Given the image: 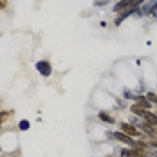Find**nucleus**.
Listing matches in <instances>:
<instances>
[{"instance_id": "f257e3e1", "label": "nucleus", "mask_w": 157, "mask_h": 157, "mask_svg": "<svg viewBox=\"0 0 157 157\" xmlns=\"http://www.w3.org/2000/svg\"><path fill=\"white\" fill-rule=\"evenodd\" d=\"M132 7H139L137 0H119L117 4H114V13H123V11L132 9Z\"/></svg>"}, {"instance_id": "f03ea898", "label": "nucleus", "mask_w": 157, "mask_h": 157, "mask_svg": "<svg viewBox=\"0 0 157 157\" xmlns=\"http://www.w3.org/2000/svg\"><path fill=\"white\" fill-rule=\"evenodd\" d=\"M36 71L44 76V78H47L51 76V72H52V67H51V63L47 60H40V62L36 63Z\"/></svg>"}, {"instance_id": "7ed1b4c3", "label": "nucleus", "mask_w": 157, "mask_h": 157, "mask_svg": "<svg viewBox=\"0 0 157 157\" xmlns=\"http://www.w3.org/2000/svg\"><path fill=\"white\" fill-rule=\"evenodd\" d=\"M112 137H114L116 141H119V143H125V144H128L130 148H134V146H136V141H134V137L126 136V134H123V132H114V134H112Z\"/></svg>"}, {"instance_id": "20e7f679", "label": "nucleus", "mask_w": 157, "mask_h": 157, "mask_svg": "<svg viewBox=\"0 0 157 157\" xmlns=\"http://www.w3.org/2000/svg\"><path fill=\"white\" fill-rule=\"evenodd\" d=\"M119 126H121V132H123V134H126V136H130V137H136V136H139V130L132 125V123H126V121H123Z\"/></svg>"}, {"instance_id": "39448f33", "label": "nucleus", "mask_w": 157, "mask_h": 157, "mask_svg": "<svg viewBox=\"0 0 157 157\" xmlns=\"http://www.w3.org/2000/svg\"><path fill=\"white\" fill-rule=\"evenodd\" d=\"M141 117L144 119V123H146V125H150V126H157V114L150 112V110H144Z\"/></svg>"}, {"instance_id": "423d86ee", "label": "nucleus", "mask_w": 157, "mask_h": 157, "mask_svg": "<svg viewBox=\"0 0 157 157\" xmlns=\"http://www.w3.org/2000/svg\"><path fill=\"white\" fill-rule=\"evenodd\" d=\"M136 101H137V105H139V107H143L144 110H148L150 107H152V103H150L144 96H136Z\"/></svg>"}, {"instance_id": "0eeeda50", "label": "nucleus", "mask_w": 157, "mask_h": 157, "mask_svg": "<svg viewBox=\"0 0 157 157\" xmlns=\"http://www.w3.org/2000/svg\"><path fill=\"white\" fill-rule=\"evenodd\" d=\"M121 155H123V157H143L141 154H139V152H136L134 148H130V150H128V148H123V150H121Z\"/></svg>"}, {"instance_id": "6e6552de", "label": "nucleus", "mask_w": 157, "mask_h": 157, "mask_svg": "<svg viewBox=\"0 0 157 157\" xmlns=\"http://www.w3.org/2000/svg\"><path fill=\"white\" fill-rule=\"evenodd\" d=\"M98 117H99L101 121H105V123H109V125H114V123H116V119H114L112 116H109L107 112H99V114H98Z\"/></svg>"}, {"instance_id": "1a4fd4ad", "label": "nucleus", "mask_w": 157, "mask_h": 157, "mask_svg": "<svg viewBox=\"0 0 157 157\" xmlns=\"http://www.w3.org/2000/svg\"><path fill=\"white\" fill-rule=\"evenodd\" d=\"M130 110H132V112H134L136 116H139V117H141L143 112H144V109H143V107H139L137 103H136V105H132V107H130Z\"/></svg>"}, {"instance_id": "9d476101", "label": "nucleus", "mask_w": 157, "mask_h": 157, "mask_svg": "<svg viewBox=\"0 0 157 157\" xmlns=\"http://www.w3.org/2000/svg\"><path fill=\"white\" fill-rule=\"evenodd\" d=\"M29 126H31V123H29L27 119H22V121L18 123V128H20V130H24V132H25V130H29Z\"/></svg>"}, {"instance_id": "9b49d317", "label": "nucleus", "mask_w": 157, "mask_h": 157, "mask_svg": "<svg viewBox=\"0 0 157 157\" xmlns=\"http://www.w3.org/2000/svg\"><path fill=\"white\" fill-rule=\"evenodd\" d=\"M146 99H148L150 103H155L157 105V94L155 92H148V94H146Z\"/></svg>"}, {"instance_id": "f8f14e48", "label": "nucleus", "mask_w": 157, "mask_h": 157, "mask_svg": "<svg viewBox=\"0 0 157 157\" xmlns=\"http://www.w3.org/2000/svg\"><path fill=\"white\" fill-rule=\"evenodd\" d=\"M123 94H125L126 99H136V94H134V92H130L128 89H125V92H123Z\"/></svg>"}, {"instance_id": "ddd939ff", "label": "nucleus", "mask_w": 157, "mask_h": 157, "mask_svg": "<svg viewBox=\"0 0 157 157\" xmlns=\"http://www.w3.org/2000/svg\"><path fill=\"white\" fill-rule=\"evenodd\" d=\"M105 4H107V0H98L96 2V6H105Z\"/></svg>"}, {"instance_id": "4468645a", "label": "nucleus", "mask_w": 157, "mask_h": 157, "mask_svg": "<svg viewBox=\"0 0 157 157\" xmlns=\"http://www.w3.org/2000/svg\"><path fill=\"white\" fill-rule=\"evenodd\" d=\"M152 16H154V18H157V7H154V9H152Z\"/></svg>"}, {"instance_id": "2eb2a0df", "label": "nucleus", "mask_w": 157, "mask_h": 157, "mask_svg": "<svg viewBox=\"0 0 157 157\" xmlns=\"http://www.w3.org/2000/svg\"><path fill=\"white\" fill-rule=\"evenodd\" d=\"M0 7H6V0H0Z\"/></svg>"}]
</instances>
